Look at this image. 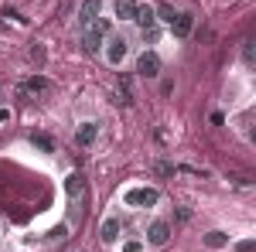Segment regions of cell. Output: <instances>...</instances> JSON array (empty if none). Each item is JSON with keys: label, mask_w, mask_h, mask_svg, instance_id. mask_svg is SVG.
I'll list each match as a JSON object with an SVG mask.
<instances>
[{"label": "cell", "mask_w": 256, "mask_h": 252, "mask_svg": "<svg viewBox=\"0 0 256 252\" xmlns=\"http://www.w3.org/2000/svg\"><path fill=\"white\" fill-rule=\"evenodd\" d=\"M110 34H113V24H110L106 17H96L89 27H86V41H82V44H86V51H99V48H102V41L110 38Z\"/></svg>", "instance_id": "cell-1"}, {"label": "cell", "mask_w": 256, "mask_h": 252, "mask_svg": "<svg viewBox=\"0 0 256 252\" xmlns=\"http://www.w3.org/2000/svg\"><path fill=\"white\" fill-rule=\"evenodd\" d=\"M52 92V82L48 78H41V75H34V78H28V82H20L18 85V96H48Z\"/></svg>", "instance_id": "cell-2"}, {"label": "cell", "mask_w": 256, "mask_h": 252, "mask_svg": "<svg viewBox=\"0 0 256 252\" xmlns=\"http://www.w3.org/2000/svg\"><path fill=\"white\" fill-rule=\"evenodd\" d=\"M106 44H110V48H106V58H110V65H123L126 51H130V41L120 34V38H106Z\"/></svg>", "instance_id": "cell-3"}, {"label": "cell", "mask_w": 256, "mask_h": 252, "mask_svg": "<svg viewBox=\"0 0 256 252\" xmlns=\"http://www.w3.org/2000/svg\"><path fill=\"white\" fill-rule=\"evenodd\" d=\"M160 201V194L154 188H134V191L126 194V205H147V208H154Z\"/></svg>", "instance_id": "cell-4"}, {"label": "cell", "mask_w": 256, "mask_h": 252, "mask_svg": "<svg viewBox=\"0 0 256 252\" xmlns=\"http://www.w3.org/2000/svg\"><path fill=\"white\" fill-rule=\"evenodd\" d=\"M137 72L144 78H154V75H160V58L154 55V51H144L137 58Z\"/></svg>", "instance_id": "cell-5"}, {"label": "cell", "mask_w": 256, "mask_h": 252, "mask_svg": "<svg viewBox=\"0 0 256 252\" xmlns=\"http://www.w3.org/2000/svg\"><path fill=\"white\" fill-rule=\"evenodd\" d=\"M171 31H174V38H188L192 31H195V14H178L174 17V24H171Z\"/></svg>", "instance_id": "cell-6"}, {"label": "cell", "mask_w": 256, "mask_h": 252, "mask_svg": "<svg viewBox=\"0 0 256 252\" xmlns=\"http://www.w3.org/2000/svg\"><path fill=\"white\" fill-rule=\"evenodd\" d=\"M99 7H102V0H82V7H79V24L82 27H89V24L99 17Z\"/></svg>", "instance_id": "cell-7"}, {"label": "cell", "mask_w": 256, "mask_h": 252, "mask_svg": "<svg viewBox=\"0 0 256 252\" xmlns=\"http://www.w3.org/2000/svg\"><path fill=\"white\" fill-rule=\"evenodd\" d=\"M65 194H68L72 201H82V194H86V177L82 174H68L65 177Z\"/></svg>", "instance_id": "cell-8"}, {"label": "cell", "mask_w": 256, "mask_h": 252, "mask_svg": "<svg viewBox=\"0 0 256 252\" xmlns=\"http://www.w3.org/2000/svg\"><path fill=\"white\" fill-rule=\"evenodd\" d=\"M147 239H150L154 246H164V242L171 239V225H168V222H150V229H147Z\"/></svg>", "instance_id": "cell-9"}, {"label": "cell", "mask_w": 256, "mask_h": 252, "mask_svg": "<svg viewBox=\"0 0 256 252\" xmlns=\"http://www.w3.org/2000/svg\"><path fill=\"white\" fill-rule=\"evenodd\" d=\"M134 20L140 24V31H144V34L158 27V14H154V7H144V3H140V10H137V17H134Z\"/></svg>", "instance_id": "cell-10"}, {"label": "cell", "mask_w": 256, "mask_h": 252, "mask_svg": "<svg viewBox=\"0 0 256 252\" xmlns=\"http://www.w3.org/2000/svg\"><path fill=\"white\" fill-rule=\"evenodd\" d=\"M96 136H99L96 123H82L79 133H76V140H79V147H92V143H96Z\"/></svg>", "instance_id": "cell-11"}, {"label": "cell", "mask_w": 256, "mask_h": 252, "mask_svg": "<svg viewBox=\"0 0 256 252\" xmlns=\"http://www.w3.org/2000/svg\"><path fill=\"white\" fill-rule=\"evenodd\" d=\"M113 10H116L120 20H134V17H137V10H140V3H137V0H116Z\"/></svg>", "instance_id": "cell-12"}, {"label": "cell", "mask_w": 256, "mask_h": 252, "mask_svg": "<svg viewBox=\"0 0 256 252\" xmlns=\"http://www.w3.org/2000/svg\"><path fill=\"white\" fill-rule=\"evenodd\" d=\"M120 232H123V222H120V218H106V225H102V242H116Z\"/></svg>", "instance_id": "cell-13"}, {"label": "cell", "mask_w": 256, "mask_h": 252, "mask_svg": "<svg viewBox=\"0 0 256 252\" xmlns=\"http://www.w3.org/2000/svg\"><path fill=\"white\" fill-rule=\"evenodd\" d=\"M31 143L38 147V150H44V154H55V140L44 133H31Z\"/></svg>", "instance_id": "cell-14"}, {"label": "cell", "mask_w": 256, "mask_h": 252, "mask_svg": "<svg viewBox=\"0 0 256 252\" xmlns=\"http://www.w3.org/2000/svg\"><path fill=\"white\" fill-rule=\"evenodd\" d=\"M116 102H120V106H134V96H130V78H123V85L116 89Z\"/></svg>", "instance_id": "cell-15"}, {"label": "cell", "mask_w": 256, "mask_h": 252, "mask_svg": "<svg viewBox=\"0 0 256 252\" xmlns=\"http://www.w3.org/2000/svg\"><path fill=\"white\" fill-rule=\"evenodd\" d=\"M205 246H208V249H222V246H229V239L222 232H208L205 235Z\"/></svg>", "instance_id": "cell-16"}, {"label": "cell", "mask_w": 256, "mask_h": 252, "mask_svg": "<svg viewBox=\"0 0 256 252\" xmlns=\"http://www.w3.org/2000/svg\"><path fill=\"white\" fill-rule=\"evenodd\" d=\"M154 14H158V20H164V24H174V7H168V3H160V7H154Z\"/></svg>", "instance_id": "cell-17"}, {"label": "cell", "mask_w": 256, "mask_h": 252, "mask_svg": "<svg viewBox=\"0 0 256 252\" xmlns=\"http://www.w3.org/2000/svg\"><path fill=\"white\" fill-rule=\"evenodd\" d=\"M158 174H164V177H174V174H178V167H174V164H164V160H160V164H158Z\"/></svg>", "instance_id": "cell-18"}, {"label": "cell", "mask_w": 256, "mask_h": 252, "mask_svg": "<svg viewBox=\"0 0 256 252\" xmlns=\"http://www.w3.org/2000/svg\"><path fill=\"white\" fill-rule=\"evenodd\" d=\"M123 252H144V242L140 239H130V242H123Z\"/></svg>", "instance_id": "cell-19"}, {"label": "cell", "mask_w": 256, "mask_h": 252, "mask_svg": "<svg viewBox=\"0 0 256 252\" xmlns=\"http://www.w3.org/2000/svg\"><path fill=\"white\" fill-rule=\"evenodd\" d=\"M242 55H246V61H253V41H246V44H242Z\"/></svg>", "instance_id": "cell-20"}, {"label": "cell", "mask_w": 256, "mask_h": 252, "mask_svg": "<svg viewBox=\"0 0 256 252\" xmlns=\"http://www.w3.org/2000/svg\"><path fill=\"white\" fill-rule=\"evenodd\" d=\"M4 119H10V113H7V109H0V123H4Z\"/></svg>", "instance_id": "cell-21"}]
</instances>
